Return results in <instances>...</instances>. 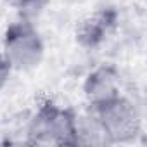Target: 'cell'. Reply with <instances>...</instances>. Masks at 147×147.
Wrapping results in <instances>:
<instances>
[{"instance_id":"1","label":"cell","mask_w":147,"mask_h":147,"mask_svg":"<svg viewBox=\"0 0 147 147\" xmlns=\"http://www.w3.org/2000/svg\"><path fill=\"white\" fill-rule=\"evenodd\" d=\"M78 118L73 111L47 100L38 106L28 125V138L33 144L78 145Z\"/></svg>"},{"instance_id":"2","label":"cell","mask_w":147,"mask_h":147,"mask_svg":"<svg viewBox=\"0 0 147 147\" xmlns=\"http://www.w3.org/2000/svg\"><path fill=\"white\" fill-rule=\"evenodd\" d=\"M92 114L104 133L106 144L130 142L140 133V113L137 106L123 95H118L102 106L92 107Z\"/></svg>"},{"instance_id":"3","label":"cell","mask_w":147,"mask_h":147,"mask_svg":"<svg viewBox=\"0 0 147 147\" xmlns=\"http://www.w3.org/2000/svg\"><path fill=\"white\" fill-rule=\"evenodd\" d=\"M43 42L36 28L28 21L14 23L4 36V57L12 69L28 71L36 67L43 59Z\"/></svg>"},{"instance_id":"4","label":"cell","mask_w":147,"mask_h":147,"mask_svg":"<svg viewBox=\"0 0 147 147\" xmlns=\"http://www.w3.org/2000/svg\"><path fill=\"white\" fill-rule=\"evenodd\" d=\"M83 94L90 107L102 106L121 95V76L118 69L104 64L90 71L83 83Z\"/></svg>"},{"instance_id":"5","label":"cell","mask_w":147,"mask_h":147,"mask_svg":"<svg viewBox=\"0 0 147 147\" xmlns=\"http://www.w3.org/2000/svg\"><path fill=\"white\" fill-rule=\"evenodd\" d=\"M113 24H114V16L111 11L95 12L94 16L82 21V24L78 26V31H76V38L83 47L94 49L104 42V38L107 36Z\"/></svg>"},{"instance_id":"6","label":"cell","mask_w":147,"mask_h":147,"mask_svg":"<svg viewBox=\"0 0 147 147\" xmlns=\"http://www.w3.org/2000/svg\"><path fill=\"white\" fill-rule=\"evenodd\" d=\"M11 71H12V67H11L9 62L5 61L4 54L0 52V88L7 83V80H9V76H11Z\"/></svg>"},{"instance_id":"7","label":"cell","mask_w":147,"mask_h":147,"mask_svg":"<svg viewBox=\"0 0 147 147\" xmlns=\"http://www.w3.org/2000/svg\"><path fill=\"white\" fill-rule=\"evenodd\" d=\"M9 2L16 7H21V9H28V7H35L40 0H9Z\"/></svg>"}]
</instances>
